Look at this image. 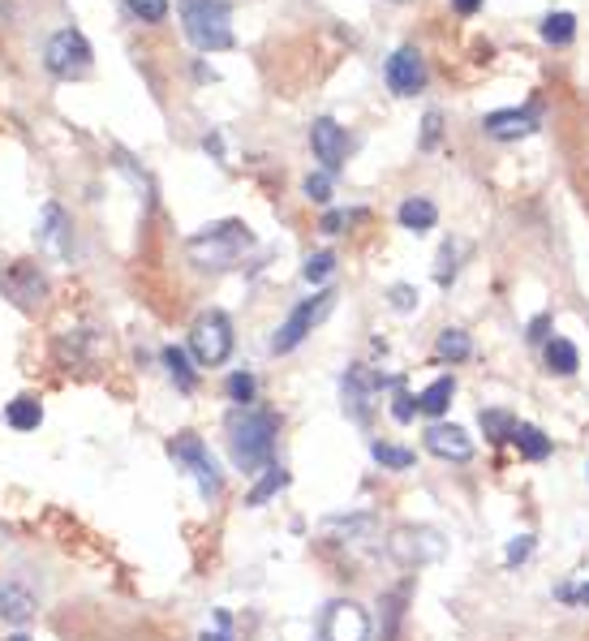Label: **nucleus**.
<instances>
[{
  "label": "nucleus",
  "mask_w": 589,
  "mask_h": 641,
  "mask_svg": "<svg viewBox=\"0 0 589 641\" xmlns=\"http://www.w3.org/2000/svg\"><path fill=\"white\" fill-rule=\"evenodd\" d=\"M228 452L233 461L246 469V474H258V469L271 465V452H276V413L271 409H237L228 418Z\"/></svg>",
  "instance_id": "f257e3e1"
},
{
  "label": "nucleus",
  "mask_w": 589,
  "mask_h": 641,
  "mask_svg": "<svg viewBox=\"0 0 589 641\" xmlns=\"http://www.w3.org/2000/svg\"><path fill=\"white\" fill-rule=\"evenodd\" d=\"M181 22L194 48H203V52L233 48V22H228L224 0H181Z\"/></svg>",
  "instance_id": "f03ea898"
},
{
  "label": "nucleus",
  "mask_w": 589,
  "mask_h": 641,
  "mask_svg": "<svg viewBox=\"0 0 589 641\" xmlns=\"http://www.w3.org/2000/svg\"><path fill=\"white\" fill-rule=\"evenodd\" d=\"M250 229L241 220H224V224H211L198 237H190V259L198 267H237V259L250 250Z\"/></svg>",
  "instance_id": "7ed1b4c3"
},
{
  "label": "nucleus",
  "mask_w": 589,
  "mask_h": 641,
  "mask_svg": "<svg viewBox=\"0 0 589 641\" xmlns=\"http://www.w3.org/2000/svg\"><path fill=\"white\" fill-rule=\"evenodd\" d=\"M190 353L198 366H224L233 353V323L224 310H203L190 327Z\"/></svg>",
  "instance_id": "20e7f679"
},
{
  "label": "nucleus",
  "mask_w": 589,
  "mask_h": 641,
  "mask_svg": "<svg viewBox=\"0 0 589 641\" xmlns=\"http://www.w3.org/2000/svg\"><path fill=\"white\" fill-rule=\"evenodd\" d=\"M332 306H336V289H319L314 297H306V302H301L297 310L289 319L280 323V332L271 336V349L276 353H289V349H297L301 340H306L314 327H319L327 315H332Z\"/></svg>",
  "instance_id": "39448f33"
},
{
  "label": "nucleus",
  "mask_w": 589,
  "mask_h": 641,
  "mask_svg": "<svg viewBox=\"0 0 589 641\" xmlns=\"http://www.w3.org/2000/svg\"><path fill=\"white\" fill-rule=\"evenodd\" d=\"M443 551H448V543H443V534L430 530V525H400V530H392V538H387V555L405 568L435 564Z\"/></svg>",
  "instance_id": "423d86ee"
},
{
  "label": "nucleus",
  "mask_w": 589,
  "mask_h": 641,
  "mask_svg": "<svg viewBox=\"0 0 589 641\" xmlns=\"http://www.w3.org/2000/svg\"><path fill=\"white\" fill-rule=\"evenodd\" d=\"M43 65H48V74H56V78H82L86 69H91V44H86L74 26H65V31H56L48 39Z\"/></svg>",
  "instance_id": "0eeeda50"
},
{
  "label": "nucleus",
  "mask_w": 589,
  "mask_h": 641,
  "mask_svg": "<svg viewBox=\"0 0 589 641\" xmlns=\"http://www.w3.org/2000/svg\"><path fill=\"white\" fill-rule=\"evenodd\" d=\"M168 452H172V461L177 465H185V474H194V482H198V491L207 495H220V474H215V461H211V452H207V444L198 435H177L168 444Z\"/></svg>",
  "instance_id": "6e6552de"
},
{
  "label": "nucleus",
  "mask_w": 589,
  "mask_h": 641,
  "mask_svg": "<svg viewBox=\"0 0 589 641\" xmlns=\"http://www.w3.org/2000/svg\"><path fill=\"white\" fill-rule=\"evenodd\" d=\"M319 641H370V616L366 607L349 603V598H340L323 611L319 620Z\"/></svg>",
  "instance_id": "1a4fd4ad"
},
{
  "label": "nucleus",
  "mask_w": 589,
  "mask_h": 641,
  "mask_svg": "<svg viewBox=\"0 0 589 641\" xmlns=\"http://www.w3.org/2000/svg\"><path fill=\"white\" fill-rule=\"evenodd\" d=\"M0 293H5L13 306L35 310L43 302V293H48V280L39 276L35 263H9L5 272H0Z\"/></svg>",
  "instance_id": "9d476101"
},
{
  "label": "nucleus",
  "mask_w": 589,
  "mask_h": 641,
  "mask_svg": "<svg viewBox=\"0 0 589 641\" xmlns=\"http://www.w3.org/2000/svg\"><path fill=\"white\" fill-rule=\"evenodd\" d=\"M383 78H387V87H392V95L409 99V95H418L426 87V65H422V56L413 48H400V52L387 56Z\"/></svg>",
  "instance_id": "9b49d317"
},
{
  "label": "nucleus",
  "mask_w": 589,
  "mask_h": 641,
  "mask_svg": "<svg viewBox=\"0 0 589 641\" xmlns=\"http://www.w3.org/2000/svg\"><path fill=\"white\" fill-rule=\"evenodd\" d=\"M310 147H314V160H319L327 173H340L344 155H349V134H344L332 117H319L310 125Z\"/></svg>",
  "instance_id": "f8f14e48"
},
{
  "label": "nucleus",
  "mask_w": 589,
  "mask_h": 641,
  "mask_svg": "<svg viewBox=\"0 0 589 641\" xmlns=\"http://www.w3.org/2000/svg\"><path fill=\"white\" fill-rule=\"evenodd\" d=\"M104 349H108V340L99 336L95 327H69V332L56 340V358H61L69 370H74V366H91Z\"/></svg>",
  "instance_id": "ddd939ff"
},
{
  "label": "nucleus",
  "mask_w": 589,
  "mask_h": 641,
  "mask_svg": "<svg viewBox=\"0 0 589 641\" xmlns=\"http://www.w3.org/2000/svg\"><path fill=\"white\" fill-rule=\"evenodd\" d=\"M39 241H43V246H48L52 254H61V259H69V254H74V220H69L65 207H56V203L43 207Z\"/></svg>",
  "instance_id": "4468645a"
},
{
  "label": "nucleus",
  "mask_w": 589,
  "mask_h": 641,
  "mask_svg": "<svg viewBox=\"0 0 589 641\" xmlns=\"http://www.w3.org/2000/svg\"><path fill=\"white\" fill-rule=\"evenodd\" d=\"M426 448L435 452L439 461H473V439L461 431V426H448V422H435L426 431Z\"/></svg>",
  "instance_id": "2eb2a0df"
},
{
  "label": "nucleus",
  "mask_w": 589,
  "mask_h": 641,
  "mask_svg": "<svg viewBox=\"0 0 589 641\" xmlns=\"http://www.w3.org/2000/svg\"><path fill=\"white\" fill-rule=\"evenodd\" d=\"M482 130L499 138V142H512V138H529L538 130V112L534 108H504V112H491L482 121Z\"/></svg>",
  "instance_id": "dca6fc26"
},
{
  "label": "nucleus",
  "mask_w": 589,
  "mask_h": 641,
  "mask_svg": "<svg viewBox=\"0 0 589 641\" xmlns=\"http://www.w3.org/2000/svg\"><path fill=\"white\" fill-rule=\"evenodd\" d=\"M35 607H39L35 594L26 586H18V581H5V586H0V620L5 624H31Z\"/></svg>",
  "instance_id": "f3484780"
},
{
  "label": "nucleus",
  "mask_w": 589,
  "mask_h": 641,
  "mask_svg": "<svg viewBox=\"0 0 589 641\" xmlns=\"http://www.w3.org/2000/svg\"><path fill=\"white\" fill-rule=\"evenodd\" d=\"M439 220V207L430 203V198H405L400 203V224H405L409 233H430Z\"/></svg>",
  "instance_id": "a211bd4d"
},
{
  "label": "nucleus",
  "mask_w": 589,
  "mask_h": 641,
  "mask_svg": "<svg viewBox=\"0 0 589 641\" xmlns=\"http://www.w3.org/2000/svg\"><path fill=\"white\" fill-rule=\"evenodd\" d=\"M452 396H456V379L443 375V379H435V383H430V388L418 396V409L426 413V418H439V413H448Z\"/></svg>",
  "instance_id": "6ab92c4d"
},
{
  "label": "nucleus",
  "mask_w": 589,
  "mask_h": 641,
  "mask_svg": "<svg viewBox=\"0 0 589 641\" xmlns=\"http://www.w3.org/2000/svg\"><path fill=\"white\" fill-rule=\"evenodd\" d=\"M512 444L521 448V457H525V461H547V457H551V439L542 435L538 426H529V422H516Z\"/></svg>",
  "instance_id": "aec40b11"
},
{
  "label": "nucleus",
  "mask_w": 589,
  "mask_h": 641,
  "mask_svg": "<svg viewBox=\"0 0 589 641\" xmlns=\"http://www.w3.org/2000/svg\"><path fill=\"white\" fill-rule=\"evenodd\" d=\"M577 366H581V353H577L572 340H564V336L547 340V370L551 375H577Z\"/></svg>",
  "instance_id": "412c9836"
},
{
  "label": "nucleus",
  "mask_w": 589,
  "mask_h": 641,
  "mask_svg": "<svg viewBox=\"0 0 589 641\" xmlns=\"http://www.w3.org/2000/svg\"><path fill=\"white\" fill-rule=\"evenodd\" d=\"M284 487H289V469L271 461V465H267V474L258 478V482H254V491L246 495V504H250V508H263V504L271 500V495H276V491H284Z\"/></svg>",
  "instance_id": "4be33fe9"
},
{
  "label": "nucleus",
  "mask_w": 589,
  "mask_h": 641,
  "mask_svg": "<svg viewBox=\"0 0 589 641\" xmlns=\"http://www.w3.org/2000/svg\"><path fill=\"white\" fill-rule=\"evenodd\" d=\"M5 422L13 426V431H35V426L43 422V405H39V396H18V401H9Z\"/></svg>",
  "instance_id": "5701e85b"
},
{
  "label": "nucleus",
  "mask_w": 589,
  "mask_h": 641,
  "mask_svg": "<svg viewBox=\"0 0 589 641\" xmlns=\"http://www.w3.org/2000/svg\"><path fill=\"white\" fill-rule=\"evenodd\" d=\"M435 353H439V362H465L473 353V340H469V332H461V327H443L439 340H435Z\"/></svg>",
  "instance_id": "b1692460"
},
{
  "label": "nucleus",
  "mask_w": 589,
  "mask_h": 641,
  "mask_svg": "<svg viewBox=\"0 0 589 641\" xmlns=\"http://www.w3.org/2000/svg\"><path fill=\"white\" fill-rule=\"evenodd\" d=\"M164 366H168V375L172 379H177V388L181 392H194V366H190V358H185V349H177V345H172V349H164Z\"/></svg>",
  "instance_id": "393cba45"
},
{
  "label": "nucleus",
  "mask_w": 589,
  "mask_h": 641,
  "mask_svg": "<svg viewBox=\"0 0 589 641\" xmlns=\"http://www.w3.org/2000/svg\"><path fill=\"white\" fill-rule=\"evenodd\" d=\"M478 422H482V431L491 435V439H512L516 435V418H512L508 409H482Z\"/></svg>",
  "instance_id": "a878e982"
},
{
  "label": "nucleus",
  "mask_w": 589,
  "mask_h": 641,
  "mask_svg": "<svg viewBox=\"0 0 589 641\" xmlns=\"http://www.w3.org/2000/svg\"><path fill=\"white\" fill-rule=\"evenodd\" d=\"M572 35H577V18H572V13H551V18L542 22V39H547V44H572Z\"/></svg>",
  "instance_id": "bb28decb"
},
{
  "label": "nucleus",
  "mask_w": 589,
  "mask_h": 641,
  "mask_svg": "<svg viewBox=\"0 0 589 641\" xmlns=\"http://www.w3.org/2000/svg\"><path fill=\"white\" fill-rule=\"evenodd\" d=\"M228 401H237V409H250V401H254V375H246V370L228 375Z\"/></svg>",
  "instance_id": "cd10ccee"
},
{
  "label": "nucleus",
  "mask_w": 589,
  "mask_h": 641,
  "mask_svg": "<svg viewBox=\"0 0 589 641\" xmlns=\"http://www.w3.org/2000/svg\"><path fill=\"white\" fill-rule=\"evenodd\" d=\"M336 272V254H327V250H319V254H310L306 259V267H301V276H306L310 284H319V280H327Z\"/></svg>",
  "instance_id": "c85d7f7f"
},
{
  "label": "nucleus",
  "mask_w": 589,
  "mask_h": 641,
  "mask_svg": "<svg viewBox=\"0 0 589 641\" xmlns=\"http://www.w3.org/2000/svg\"><path fill=\"white\" fill-rule=\"evenodd\" d=\"M405 598H409V586H400V590H392V594H387V641H400V633H396V624H400V616H405V607H400V603H405Z\"/></svg>",
  "instance_id": "c756f323"
},
{
  "label": "nucleus",
  "mask_w": 589,
  "mask_h": 641,
  "mask_svg": "<svg viewBox=\"0 0 589 641\" xmlns=\"http://www.w3.org/2000/svg\"><path fill=\"white\" fill-rule=\"evenodd\" d=\"M375 461L387 469H409L413 465V452L409 448H396V444H375Z\"/></svg>",
  "instance_id": "7c9ffc66"
},
{
  "label": "nucleus",
  "mask_w": 589,
  "mask_h": 641,
  "mask_svg": "<svg viewBox=\"0 0 589 641\" xmlns=\"http://www.w3.org/2000/svg\"><path fill=\"white\" fill-rule=\"evenodd\" d=\"M125 5L142 22H164L168 18V0H125Z\"/></svg>",
  "instance_id": "2f4dec72"
},
{
  "label": "nucleus",
  "mask_w": 589,
  "mask_h": 641,
  "mask_svg": "<svg viewBox=\"0 0 589 641\" xmlns=\"http://www.w3.org/2000/svg\"><path fill=\"white\" fill-rule=\"evenodd\" d=\"M456 259H461V246H452V241H443L439 263H435V280H439V284H452V276H456Z\"/></svg>",
  "instance_id": "473e14b6"
},
{
  "label": "nucleus",
  "mask_w": 589,
  "mask_h": 641,
  "mask_svg": "<svg viewBox=\"0 0 589 641\" xmlns=\"http://www.w3.org/2000/svg\"><path fill=\"white\" fill-rule=\"evenodd\" d=\"M306 198L310 203H327V198H332V181H327V173L306 177Z\"/></svg>",
  "instance_id": "72a5a7b5"
},
{
  "label": "nucleus",
  "mask_w": 589,
  "mask_h": 641,
  "mask_svg": "<svg viewBox=\"0 0 589 641\" xmlns=\"http://www.w3.org/2000/svg\"><path fill=\"white\" fill-rule=\"evenodd\" d=\"M418 401H413V396L409 392H396V401H392V418L396 422H413V418H418Z\"/></svg>",
  "instance_id": "f704fd0d"
},
{
  "label": "nucleus",
  "mask_w": 589,
  "mask_h": 641,
  "mask_svg": "<svg viewBox=\"0 0 589 641\" xmlns=\"http://www.w3.org/2000/svg\"><path fill=\"white\" fill-rule=\"evenodd\" d=\"M387 302H392V310H413L418 306V289H409V284H392Z\"/></svg>",
  "instance_id": "c9c22d12"
},
{
  "label": "nucleus",
  "mask_w": 589,
  "mask_h": 641,
  "mask_svg": "<svg viewBox=\"0 0 589 641\" xmlns=\"http://www.w3.org/2000/svg\"><path fill=\"white\" fill-rule=\"evenodd\" d=\"M529 551H534V538H529V534L512 538V547H508V568H516L521 560H529Z\"/></svg>",
  "instance_id": "e433bc0d"
},
{
  "label": "nucleus",
  "mask_w": 589,
  "mask_h": 641,
  "mask_svg": "<svg viewBox=\"0 0 589 641\" xmlns=\"http://www.w3.org/2000/svg\"><path fill=\"white\" fill-rule=\"evenodd\" d=\"M559 598H564V603H577V607H589V581L585 586H559Z\"/></svg>",
  "instance_id": "4c0bfd02"
},
{
  "label": "nucleus",
  "mask_w": 589,
  "mask_h": 641,
  "mask_svg": "<svg viewBox=\"0 0 589 641\" xmlns=\"http://www.w3.org/2000/svg\"><path fill=\"white\" fill-rule=\"evenodd\" d=\"M439 125H443V117H439V112H426V130H422V147H435V138H439Z\"/></svg>",
  "instance_id": "58836bf2"
},
{
  "label": "nucleus",
  "mask_w": 589,
  "mask_h": 641,
  "mask_svg": "<svg viewBox=\"0 0 589 641\" xmlns=\"http://www.w3.org/2000/svg\"><path fill=\"white\" fill-rule=\"evenodd\" d=\"M344 220H349L344 211H327V216H323V233H340V229H344Z\"/></svg>",
  "instance_id": "ea45409f"
},
{
  "label": "nucleus",
  "mask_w": 589,
  "mask_h": 641,
  "mask_svg": "<svg viewBox=\"0 0 589 641\" xmlns=\"http://www.w3.org/2000/svg\"><path fill=\"white\" fill-rule=\"evenodd\" d=\"M547 336V315H538L534 323H529V340H542Z\"/></svg>",
  "instance_id": "a19ab883"
},
{
  "label": "nucleus",
  "mask_w": 589,
  "mask_h": 641,
  "mask_svg": "<svg viewBox=\"0 0 589 641\" xmlns=\"http://www.w3.org/2000/svg\"><path fill=\"white\" fill-rule=\"evenodd\" d=\"M452 5L461 9V13H478V5H482V0H452Z\"/></svg>",
  "instance_id": "79ce46f5"
},
{
  "label": "nucleus",
  "mask_w": 589,
  "mask_h": 641,
  "mask_svg": "<svg viewBox=\"0 0 589 641\" xmlns=\"http://www.w3.org/2000/svg\"><path fill=\"white\" fill-rule=\"evenodd\" d=\"M198 641H228V637H224V633H203Z\"/></svg>",
  "instance_id": "37998d69"
},
{
  "label": "nucleus",
  "mask_w": 589,
  "mask_h": 641,
  "mask_svg": "<svg viewBox=\"0 0 589 641\" xmlns=\"http://www.w3.org/2000/svg\"><path fill=\"white\" fill-rule=\"evenodd\" d=\"M9 641H31V637H26V633H18V637H9Z\"/></svg>",
  "instance_id": "c03bdc74"
}]
</instances>
